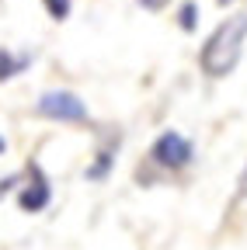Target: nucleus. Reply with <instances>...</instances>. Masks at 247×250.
I'll return each instance as SVG.
<instances>
[{"mask_svg": "<svg viewBox=\"0 0 247 250\" xmlns=\"http://www.w3.org/2000/svg\"><path fill=\"white\" fill-rule=\"evenodd\" d=\"M244 42H247V11L230 14L226 21L216 24V31L205 39V45L199 49V66L209 80H223L237 70V62L244 56Z\"/></svg>", "mask_w": 247, "mask_h": 250, "instance_id": "nucleus-1", "label": "nucleus"}, {"mask_svg": "<svg viewBox=\"0 0 247 250\" xmlns=\"http://www.w3.org/2000/svg\"><path fill=\"white\" fill-rule=\"evenodd\" d=\"M150 164L157 170H164V174L188 170L195 164V143L188 136H181L178 129H164L150 146Z\"/></svg>", "mask_w": 247, "mask_h": 250, "instance_id": "nucleus-2", "label": "nucleus"}, {"mask_svg": "<svg viewBox=\"0 0 247 250\" xmlns=\"http://www.w3.org/2000/svg\"><path fill=\"white\" fill-rule=\"evenodd\" d=\"M35 115H42L49 122H73V125H84L90 118L87 104L77 98L73 90H45L35 101Z\"/></svg>", "mask_w": 247, "mask_h": 250, "instance_id": "nucleus-3", "label": "nucleus"}, {"mask_svg": "<svg viewBox=\"0 0 247 250\" xmlns=\"http://www.w3.org/2000/svg\"><path fill=\"white\" fill-rule=\"evenodd\" d=\"M49 202H52V184H49L45 170H42L39 164H28V184L18 188V208L28 212V215H35V212H42Z\"/></svg>", "mask_w": 247, "mask_h": 250, "instance_id": "nucleus-4", "label": "nucleus"}, {"mask_svg": "<svg viewBox=\"0 0 247 250\" xmlns=\"http://www.w3.org/2000/svg\"><path fill=\"white\" fill-rule=\"evenodd\" d=\"M35 52H11V49H0V83L4 80H14L18 73H24L32 66Z\"/></svg>", "mask_w": 247, "mask_h": 250, "instance_id": "nucleus-5", "label": "nucleus"}, {"mask_svg": "<svg viewBox=\"0 0 247 250\" xmlns=\"http://www.w3.org/2000/svg\"><path fill=\"white\" fill-rule=\"evenodd\" d=\"M112 170H115V146H101L94 153V160L84 167V177L87 181H105Z\"/></svg>", "mask_w": 247, "mask_h": 250, "instance_id": "nucleus-6", "label": "nucleus"}, {"mask_svg": "<svg viewBox=\"0 0 247 250\" xmlns=\"http://www.w3.org/2000/svg\"><path fill=\"white\" fill-rule=\"evenodd\" d=\"M178 28L188 31V35L199 28V4H195V0H181V7H178Z\"/></svg>", "mask_w": 247, "mask_h": 250, "instance_id": "nucleus-7", "label": "nucleus"}, {"mask_svg": "<svg viewBox=\"0 0 247 250\" xmlns=\"http://www.w3.org/2000/svg\"><path fill=\"white\" fill-rule=\"evenodd\" d=\"M42 7L49 11L52 21H67L70 18V0H42Z\"/></svg>", "mask_w": 247, "mask_h": 250, "instance_id": "nucleus-8", "label": "nucleus"}, {"mask_svg": "<svg viewBox=\"0 0 247 250\" xmlns=\"http://www.w3.org/2000/svg\"><path fill=\"white\" fill-rule=\"evenodd\" d=\"M18 184H21V174H11V177H4V181H0V198H4V195H11Z\"/></svg>", "mask_w": 247, "mask_h": 250, "instance_id": "nucleus-9", "label": "nucleus"}, {"mask_svg": "<svg viewBox=\"0 0 247 250\" xmlns=\"http://www.w3.org/2000/svg\"><path fill=\"white\" fill-rule=\"evenodd\" d=\"M139 4H143L146 11H164V7L171 4V0H139Z\"/></svg>", "mask_w": 247, "mask_h": 250, "instance_id": "nucleus-10", "label": "nucleus"}, {"mask_svg": "<svg viewBox=\"0 0 247 250\" xmlns=\"http://www.w3.org/2000/svg\"><path fill=\"white\" fill-rule=\"evenodd\" d=\"M237 198H247V167H244V174L237 181Z\"/></svg>", "mask_w": 247, "mask_h": 250, "instance_id": "nucleus-11", "label": "nucleus"}, {"mask_svg": "<svg viewBox=\"0 0 247 250\" xmlns=\"http://www.w3.org/2000/svg\"><path fill=\"white\" fill-rule=\"evenodd\" d=\"M4 153H7V139H4V136H0V156H4Z\"/></svg>", "mask_w": 247, "mask_h": 250, "instance_id": "nucleus-12", "label": "nucleus"}, {"mask_svg": "<svg viewBox=\"0 0 247 250\" xmlns=\"http://www.w3.org/2000/svg\"><path fill=\"white\" fill-rule=\"evenodd\" d=\"M216 4H220V7H230V4H237V0H216Z\"/></svg>", "mask_w": 247, "mask_h": 250, "instance_id": "nucleus-13", "label": "nucleus"}]
</instances>
